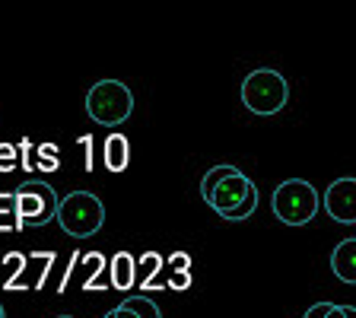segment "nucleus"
<instances>
[{"label":"nucleus","mask_w":356,"mask_h":318,"mask_svg":"<svg viewBox=\"0 0 356 318\" xmlns=\"http://www.w3.org/2000/svg\"><path fill=\"white\" fill-rule=\"evenodd\" d=\"M289 102V86L280 70L261 67L242 80V105L252 115H277Z\"/></svg>","instance_id":"nucleus-1"},{"label":"nucleus","mask_w":356,"mask_h":318,"mask_svg":"<svg viewBox=\"0 0 356 318\" xmlns=\"http://www.w3.org/2000/svg\"><path fill=\"white\" fill-rule=\"evenodd\" d=\"M318 191L305 182V178H286L283 185L274 188V198H270V210L280 223L286 226H305V223L315 220L318 214Z\"/></svg>","instance_id":"nucleus-2"},{"label":"nucleus","mask_w":356,"mask_h":318,"mask_svg":"<svg viewBox=\"0 0 356 318\" xmlns=\"http://www.w3.org/2000/svg\"><path fill=\"white\" fill-rule=\"evenodd\" d=\"M58 223L67 236L74 239H89L102 230L105 223V204L92 191H70L67 198H60Z\"/></svg>","instance_id":"nucleus-3"},{"label":"nucleus","mask_w":356,"mask_h":318,"mask_svg":"<svg viewBox=\"0 0 356 318\" xmlns=\"http://www.w3.org/2000/svg\"><path fill=\"white\" fill-rule=\"evenodd\" d=\"M86 111L89 118L105 127H115L131 118L134 111V93L121 80H99L86 93Z\"/></svg>","instance_id":"nucleus-4"},{"label":"nucleus","mask_w":356,"mask_h":318,"mask_svg":"<svg viewBox=\"0 0 356 318\" xmlns=\"http://www.w3.org/2000/svg\"><path fill=\"white\" fill-rule=\"evenodd\" d=\"M16 204H19V220L22 226H48L51 220H58L60 198L48 182L42 178H29L16 188Z\"/></svg>","instance_id":"nucleus-5"},{"label":"nucleus","mask_w":356,"mask_h":318,"mask_svg":"<svg viewBox=\"0 0 356 318\" xmlns=\"http://www.w3.org/2000/svg\"><path fill=\"white\" fill-rule=\"evenodd\" d=\"M321 204H325V214L334 223L356 226V178H337V182H331Z\"/></svg>","instance_id":"nucleus-6"},{"label":"nucleus","mask_w":356,"mask_h":318,"mask_svg":"<svg viewBox=\"0 0 356 318\" xmlns=\"http://www.w3.org/2000/svg\"><path fill=\"white\" fill-rule=\"evenodd\" d=\"M252 178L248 175H242V169L236 172V175H229V178H222L220 185H216V191H213V200H210L207 207H213L220 216H229L236 207H242L245 204V198H248V191H252Z\"/></svg>","instance_id":"nucleus-7"},{"label":"nucleus","mask_w":356,"mask_h":318,"mask_svg":"<svg viewBox=\"0 0 356 318\" xmlns=\"http://www.w3.org/2000/svg\"><path fill=\"white\" fill-rule=\"evenodd\" d=\"M51 264H54V252H32L19 274L3 283V289H10V293H16V289H42L48 274H51Z\"/></svg>","instance_id":"nucleus-8"},{"label":"nucleus","mask_w":356,"mask_h":318,"mask_svg":"<svg viewBox=\"0 0 356 318\" xmlns=\"http://www.w3.org/2000/svg\"><path fill=\"white\" fill-rule=\"evenodd\" d=\"M331 271L341 283L356 287V239H343L331 252Z\"/></svg>","instance_id":"nucleus-9"},{"label":"nucleus","mask_w":356,"mask_h":318,"mask_svg":"<svg viewBox=\"0 0 356 318\" xmlns=\"http://www.w3.org/2000/svg\"><path fill=\"white\" fill-rule=\"evenodd\" d=\"M102 153H105V169L115 172V175L131 166V143H127L124 134H108Z\"/></svg>","instance_id":"nucleus-10"},{"label":"nucleus","mask_w":356,"mask_h":318,"mask_svg":"<svg viewBox=\"0 0 356 318\" xmlns=\"http://www.w3.org/2000/svg\"><path fill=\"white\" fill-rule=\"evenodd\" d=\"M108 280L115 289H131L137 283V261L131 252H118L108 261Z\"/></svg>","instance_id":"nucleus-11"},{"label":"nucleus","mask_w":356,"mask_h":318,"mask_svg":"<svg viewBox=\"0 0 356 318\" xmlns=\"http://www.w3.org/2000/svg\"><path fill=\"white\" fill-rule=\"evenodd\" d=\"M80 264H83V289H86V293H99V289H105L102 287V271H108L105 255L102 252H86L80 258Z\"/></svg>","instance_id":"nucleus-12"},{"label":"nucleus","mask_w":356,"mask_h":318,"mask_svg":"<svg viewBox=\"0 0 356 318\" xmlns=\"http://www.w3.org/2000/svg\"><path fill=\"white\" fill-rule=\"evenodd\" d=\"M19 204H16V191H0V232H19Z\"/></svg>","instance_id":"nucleus-13"},{"label":"nucleus","mask_w":356,"mask_h":318,"mask_svg":"<svg viewBox=\"0 0 356 318\" xmlns=\"http://www.w3.org/2000/svg\"><path fill=\"white\" fill-rule=\"evenodd\" d=\"M163 264H165V261L159 258L156 252H147L140 261H137V271L143 274V280H140L143 289H156V283H165V280H159V274H163Z\"/></svg>","instance_id":"nucleus-14"},{"label":"nucleus","mask_w":356,"mask_h":318,"mask_svg":"<svg viewBox=\"0 0 356 318\" xmlns=\"http://www.w3.org/2000/svg\"><path fill=\"white\" fill-rule=\"evenodd\" d=\"M236 172H238L236 166H213L207 175L200 178V198H204V204H210V200H213V191H216V185H220L222 178L236 175Z\"/></svg>","instance_id":"nucleus-15"},{"label":"nucleus","mask_w":356,"mask_h":318,"mask_svg":"<svg viewBox=\"0 0 356 318\" xmlns=\"http://www.w3.org/2000/svg\"><path fill=\"white\" fill-rule=\"evenodd\" d=\"M35 169H42V172L60 169V147L58 143H35Z\"/></svg>","instance_id":"nucleus-16"},{"label":"nucleus","mask_w":356,"mask_h":318,"mask_svg":"<svg viewBox=\"0 0 356 318\" xmlns=\"http://www.w3.org/2000/svg\"><path fill=\"white\" fill-rule=\"evenodd\" d=\"M121 305H127V309L137 312L140 318H163L159 315V305H156L149 296H131V299H124Z\"/></svg>","instance_id":"nucleus-17"},{"label":"nucleus","mask_w":356,"mask_h":318,"mask_svg":"<svg viewBox=\"0 0 356 318\" xmlns=\"http://www.w3.org/2000/svg\"><path fill=\"white\" fill-rule=\"evenodd\" d=\"M16 169H19V143H0V172L10 175Z\"/></svg>","instance_id":"nucleus-18"},{"label":"nucleus","mask_w":356,"mask_h":318,"mask_svg":"<svg viewBox=\"0 0 356 318\" xmlns=\"http://www.w3.org/2000/svg\"><path fill=\"white\" fill-rule=\"evenodd\" d=\"M258 210V188L252 185V191H248V198H245L242 207H236L229 216H222V220H229V223H238V220H248V216Z\"/></svg>","instance_id":"nucleus-19"},{"label":"nucleus","mask_w":356,"mask_h":318,"mask_svg":"<svg viewBox=\"0 0 356 318\" xmlns=\"http://www.w3.org/2000/svg\"><path fill=\"white\" fill-rule=\"evenodd\" d=\"M19 166H22V172L35 169V143H32L29 137H22L19 141Z\"/></svg>","instance_id":"nucleus-20"},{"label":"nucleus","mask_w":356,"mask_h":318,"mask_svg":"<svg viewBox=\"0 0 356 318\" xmlns=\"http://www.w3.org/2000/svg\"><path fill=\"white\" fill-rule=\"evenodd\" d=\"M165 264H169L172 274H188V271H191V255L188 252H172L169 258H165Z\"/></svg>","instance_id":"nucleus-21"},{"label":"nucleus","mask_w":356,"mask_h":318,"mask_svg":"<svg viewBox=\"0 0 356 318\" xmlns=\"http://www.w3.org/2000/svg\"><path fill=\"white\" fill-rule=\"evenodd\" d=\"M165 289H175V293H185V289H191V271H188V274H169V280H165Z\"/></svg>","instance_id":"nucleus-22"},{"label":"nucleus","mask_w":356,"mask_h":318,"mask_svg":"<svg viewBox=\"0 0 356 318\" xmlns=\"http://www.w3.org/2000/svg\"><path fill=\"white\" fill-rule=\"evenodd\" d=\"M80 147H83V159H86V163H83V169L92 172V169H96V156H92V137H89V134H83V137H80Z\"/></svg>","instance_id":"nucleus-23"},{"label":"nucleus","mask_w":356,"mask_h":318,"mask_svg":"<svg viewBox=\"0 0 356 318\" xmlns=\"http://www.w3.org/2000/svg\"><path fill=\"white\" fill-rule=\"evenodd\" d=\"M334 309V303H315L302 318H327V312Z\"/></svg>","instance_id":"nucleus-24"},{"label":"nucleus","mask_w":356,"mask_h":318,"mask_svg":"<svg viewBox=\"0 0 356 318\" xmlns=\"http://www.w3.org/2000/svg\"><path fill=\"white\" fill-rule=\"evenodd\" d=\"M105 318H140V315H137V312H131L127 305H118V309H111Z\"/></svg>","instance_id":"nucleus-25"},{"label":"nucleus","mask_w":356,"mask_h":318,"mask_svg":"<svg viewBox=\"0 0 356 318\" xmlns=\"http://www.w3.org/2000/svg\"><path fill=\"white\" fill-rule=\"evenodd\" d=\"M327 318H347V312H343V305H334V309L327 312Z\"/></svg>","instance_id":"nucleus-26"},{"label":"nucleus","mask_w":356,"mask_h":318,"mask_svg":"<svg viewBox=\"0 0 356 318\" xmlns=\"http://www.w3.org/2000/svg\"><path fill=\"white\" fill-rule=\"evenodd\" d=\"M343 312H347V318H356V305H343Z\"/></svg>","instance_id":"nucleus-27"},{"label":"nucleus","mask_w":356,"mask_h":318,"mask_svg":"<svg viewBox=\"0 0 356 318\" xmlns=\"http://www.w3.org/2000/svg\"><path fill=\"white\" fill-rule=\"evenodd\" d=\"M0 318H7V315H3V305H0Z\"/></svg>","instance_id":"nucleus-28"},{"label":"nucleus","mask_w":356,"mask_h":318,"mask_svg":"<svg viewBox=\"0 0 356 318\" xmlns=\"http://www.w3.org/2000/svg\"><path fill=\"white\" fill-rule=\"evenodd\" d=\"M58 318H74V315H58Z\"/></svg>","instance_id":"nucleus-29"}]
</instances>
